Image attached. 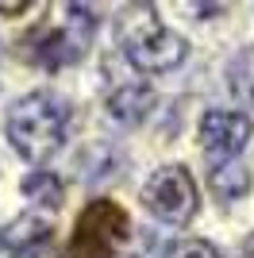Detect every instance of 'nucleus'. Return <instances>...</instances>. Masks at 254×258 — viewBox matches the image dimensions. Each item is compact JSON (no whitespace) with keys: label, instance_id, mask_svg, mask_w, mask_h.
Instances as JSON below:
<instances>
[{"label":"nucleus","instance_id":"1","mask_svg":"<svg viewBox=\"0 0 254 258\" xmlns=\"http://www.w3.org/2000/svg\"><path fill=\"white\" fill-rule=\"evenodd\" d=\"M4 127H8L12 147L27 162L42 166V162H50L54 154L62 151V143H66V131H70V100L50 93V89L27 93V97H20L8 108Z\"/></svg>","mask_w":254,"mask_h":258},{"label":"nucleus","instance_id":"2","mask_svg":"<svg viewBox=\"0 0 254 258\" xmlns=\"http://www.w3.org/2000/svg\"><path fill=\"white\" fill-rule=\"evenodd\" d=\"M116 43L123 58L143 74H169L185 62L189 43L169 31L150 4H131L116 16Z\"/></svg>","mask_w":254,"mask_h":258},{"label":"nucleus","instance_id":"3","mask_svg":"<svg viewBox=\"0 0 254 258\" xmlns=\"http://www.w3.org/2000/svg\"><path fill=\"white\" fill-rule=\"evenodd\" d=\"M96 35V16L89 4H66V20L62 27H50V31H35L27 39H20L16 54L31 66L42 70H62V66H74L85 58V50L93 46Z\"/></svg>","mask_w":254,"mask_h":258},{"label":"nucleus","instance_id":"4","mask_svg":"<svg viewBox=\"0 0 254 258\" xmlns=\"http://www.w3.org/2000/svg\"><path fill=\"white\" fill-rule=\"evenodd\" d=\"M131 243V216L108 197H96L81 208L74 235L66 243L62 258H116Z\"/></svg>","mask_w":254,"mask_h":258},{"label":"nucleus","instance_id":"5","mask_svg":"<svg viewBox=\"0 0 254 258\" xmlns=\"http://www.w3.org/2000/svg\"><path fill=\"white\" fill-rule=\"evenodd\" d=\"M143 205L154 220H162L169 227H185L201 212V193H197L193 173L173 162V166H162V170L150 173V181L143 185Z\"/></svg>","mask_w":254,"mask_h":258},{"label":"nucleus","instance_id":"6","mask_svg":"<svg viewBox=\"0 0 254 258\" xmlns=\"http://www.w3.org/2000/svg\"><path fill=\"white\" fill-rule=\"evenodd\" d=\"M254 135V119L246 112H223V108H212L201 119V151L204 158L220 170L227 162H235L243 154V147Z\"/></svg>","mask_w":254,"mask_h":258},{"label":"nucleus","instance_id":"7","mask_svg":"<svg viewBox=\"0 0 254 258\" xmlns=\"http://www.w3.org/2000/svg\"><path fill=\"white\" fill-rule=\"evenodd\" d=\"M50 216L39 212H23L16 216L4 231H0V258H35L46 243H50Z\"/></svg>","mask_w":254,"mask_h":258},{"label":"nucleus","instance_id":"8","mask_svg":"<svg viewBox=\"0 0 254 258\" xmlns=\"http://www.w3.org/2000/svg\"><path fill=\"white\" fill-rule=\"evenodd\" d=\"M154 108V89L150 85H139V81H127V85H116L108 93V116L119 119L123 127H135L150 116Z\"/></svg>","mask_w":254,"mask_h":258},{"label":"nucleus","instance_id":"9","mask_svg":"<svg viewBox=\"0 0 254 258\" xmlns=\"http://www.w3.org/2000/svg\"><path fill=\"white\" fill-rule=\"evenodd\" d=\"M227 89L243 108H254V46L239 50L227 62Z\"/></svg>","mask_w":254,"mask_h":258},{"label":"nucleus","instance_id":"10","mask_svg":"<svg viewBox=\"0 0 254 258\" xmlns=\"http://www.w3.org/2000/svg\"><path fill=\"white\" fill-rule=\"evenodd\" d=\"M212 193L220 197V201H239V197L250 193V170L239 166V162H227L220 170H212Z\"/></svg>","mask_w":254,"mask_h":258},{"label":"nucleus","instance_id":"11","mask_svg":"<svg viewBox=\"0 0 254 258\" xmlns=\"http://www.w3.org/2000/svg\"><path fill=\"white\" fill-rule=\"evenodd\" d=\"M23 193L31 197L35 205H42V208H58L62 205V197H66V185H62V177L58 173H50V170H35V173H27L23 177Z\"/></svg>","mask_w":254,"mask_h":258},{"label":"nucleus","instance_id":"12","mask_svg":"<svg viewBox=\"0 0 254 258\" xmlns=\"http://www.w3.org/2000/svg\"><path fill=\"white\" fill-rule=\"evenodd\" d=\"M166 258H223L208 239H181L166 250Z\"/></svg>","mask_w":254,"mask_h":258},{"label":"nucleus","instance_id":"13","mask_svg":"<svg viewBox=\"0 0 254 258\" xmlns=\"http://www.w3.org/2000/svg\"><path fill=\"white\" fill-rule=\"evenodd\" d=\"M31 8V4H4V0H0V12H12V16H16V12H27Z\"/></svg>","mask_w":254,"mask_h":258},{"label":"nucleus","instance_id":"14","mask_svg":"<svg viewBox=\"0 0 254 258\" xmlns=\"http://www.w3.org/2000/svg\"><path fill=\"white\" fill-rule=\"evenodd\" d=\"M243 258H254V235H250V239L243 243Z\"/></svg>","mask_w":254,"mask_h":258}]
</instances>
